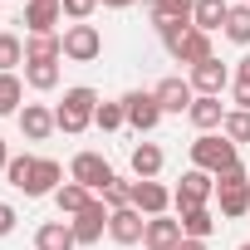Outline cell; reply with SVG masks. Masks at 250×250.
Segmentation results:
<instances>
[{"label":"cell","instance_id":"cell-14","mask_svg":"<svg viewBox=\"0 0 250 250\" xmlns=\"http://www.w3.org/2000/svg\"><path fill=\"white\" fill-rule=\"evenodd\" d=\"M187 235H182V221H172V216H152L147 221V230H143V245L147 250H177Z\"/></svg>","mask_w":250,"mask_h":250},{"label":"cell","instance_id":"cell-7","mask_svg":"<svg viewBox=\"0 0 250 250\" xmlns=\"http://www.w3.org/2000/svg\"><path fill=\"white\" fill-rule=\"evenodd\" d=\"M123 118H128V128H138V133H152L157 123L167 118L162 108H157V93H143V88H133V93H123Z\"/></svg>","mask_w":250,"mask_h":250},{"label":"cell","instance_id":"cell-34","mask_svg":"<svg viewBox=\"0 0 250 250\" xmlns=\"http://www.w3.org/2000/svg\"><path fill=\"white\" fill-rule=\"evenodd\" d=\"M59 5H64V15H69L74 25H83V20L98 10V0H59Z\"/></svg>","mask_w":250,"mask_h":250},{"label":"cell","instance_id":"cell-4","mask_svg":"<svg viewBox=\"0 0 250 250\" xmlns=\"http://www.w3.org/2000/svg\"><path fill=\"white\" fill-rule=\"evenodd\" d=\"M216 206H221L226 221H240L250 211V172L245 167H230V172L216 177Z\"/></svg>","mask_w":250,"mask_h":250},{"label":"cell","instance_id":"cell-32","mask_svg":"<svg viewBox=\"0 0 250 250\" xmlns=\"http://www.w3.org/2000/svg\"><path fill=\"white\" fill-rule=\"evenodd\" d=\"M123 123H128V118H123V98H118V103H98V113H93V128H103V133H118Z\"/></svg>","mask_w":250,"mask_h":250},{"label":"cell","instance_id":"cell-30","mask_svg":"<svg viewBox=\"0 0 250 250\" xmlns=\"http://www.w3.org/2000/svg\"><path fill=\"white\" fill-rule=\"evenodd\" d=\"M226 40H230V44H250V5H230V15H226Z\"/></svg>","mask_w":250,"mask_h":250},{"label":"cell","instance_id":"cell-25","mask_svg":"<svg viewBox=\"0 0 250 250\" xmlns=\"http://www.w3.org/2000/svg\"><path fill=\"white\" fill-rule=\"evenodd\" d=\"M88 201H93V191H88V187H79V182H64V187L54 191V206H59V216H79Z\"/></svg>","mask_w":250,"mask_h":250},{"label":"cell","instance_id":"cell-41","mask_svg":"<svg viewBox=\"0 0 250 250\" xmlns=\"http://www.w3.org/2000/svg\"><path fill=\"white\" fill-rule=\"evenodd\" d=\"M240 250H250V240H245V245H240Z\"/></svg>","mask_w":250,"mask_h":250},{"label":"cell","instance_id":"cell-33","mask_svg":"<svg viewBox=\"0 0 250 250\" xmlns=\"http://www.w3.org/2000/svg\"><path fill=\"white\" fill-rule=\"evenodd\" d=\"M103 206H108V211H123V206H133V182L113 177V182H108V191H103Z\"/></svg>","mask_w":250,"mask_h":250},{"label":"cell","instance_id":"cell-36","mask_svg":"<svg viewBox=\"0 0 250 250\" xmlns=\"http://www.w3.org/2000/svg\"><path fill=\"white\" fill-rule=\"evenodd\" d=\"M230 98H235V108H245V113H250V83H240V79H235V88H230Z\"/></svg>","mask_w":250,"mask_h":250},{"label":"cell","instance_id":"cell-12","mask_svg":"<svg viewBox=\"0 0 250 250\" xmlns=\"http://www.w3.org/2000/svg\"><path fill=\"white\" fill-rule=\"evenodd\" d=\"M226 83H230V69H226L216 54H211L206 64H196V69H191V88H196V93H211V98H221V93H226Z\"/></svg>","mask_w":250,"mask_h":250},{"label":"cell","instance_id":"cell-28","mask_svg":"<svg viewBox=\"0 0 250 250\" xmlns=\"http://www.w3.org/2000/svg\"><path fill=\"white\" fill-rule=\"evenodd\" d=\"M25 64V40L10 35V30H0V74H15Z\"/></svg>","mask_w":250,"mask_h":250},{"label":"cell","instance_id":"cell-16","mask_svg":"<svg viewBox=\"0 0 250 250\" xmlns=\"http://www.w3.org/2000/svg\"><path fill=\"white\" fill-rule=\"evenodd\" d=\"M226 103L221 98H211V93H196V103L187 108V118H191V128H201V133H216L221 128V123H226Z\"/></svg>","mask_w":250,"mask_h":250},{"label":"cell","instance_id":"cell-35","mask_svg":"<svg viewBox=\"0 0 250 250\" xmlns=\"http://www.w3.org/2000/svg\"><path fill=\"white\" fill-rule=\"evenodd\" d=\"M15 221H20V216H15V206H10V201H0V235H10V230H15Z\"/></svg>","mask_w":250,"mask_h":250},{"label":"cell","instance_id":"cell-6","mask_svg":"<svg viewBox=\"0 0 250 250\" xmlns=\"http://www.w3.org/2000/svg\"><path fill=\"white\" fill-rule=\"evenodd\" d=\"M113 177H118V172L108 167V157H103V152H79V157L69 162V182H79V187H88L93 196H103Z\"/></svg>","mask_w":250,"mask_h":250},{"label":"cell","instance_id":"cell-2","mask_svg":"<svg viewBox=\"0 0 250 250\" xmlns=\"http://www.w3.org/2000/svg\"><path fill=\"white\" fill-rule=\"evenodd\" d=\"M93 113H98V93L88 83H74V88H64V103L54 108V123H59V133L79 138L88 123H93Z\"/></svg>","mask_w":250,"mask_h":250},{"label":"cell","instance_id":"cell-26","mask_svg":"<svg viewBox=\"0 0 250 250\" xmlns=\"http://www.w3.org/2000/svg\"><path fill=\"white\" fill-rule=\"evenodd\" d=\"M20 103H25V79L20 74H0V118H20Z\"/></svg>","mask_w":250,"mask_h":250},{"label":"cell","instance_id":"cell-39","mask_svg":"<svg viewBox=\"0 0 250 250\" xmlns=\"http://www.w3.org/2000/svg\"><path fill=\"white\" fill-rule=\"evenodd\" d=\"M103 5H108V10H128L133 0H103Z\"/></svg>","mask_w":250,"mask_h":250},{"label":"cell","instance_id":"cell-1","mask_svg":"<svg viewBox=\"0 0 250 250\" xmlns=\"http://www.w3.org/2000/svg\"><path fill=\"white\" fill-rule=\"evenodd\" d=\"M157 35H162L167 54H172L177 64H187V69H196V64L211 59V35H201V30L187 25V20H167V25H157Z\"/></svg>","mask_w":250,"mask_h":250},{"label":"cell","instance_id":"cell-5","mask_svg":"<svg viewBox=\"0 0 250 250\" xmlns=\"http://www.w3.org/2000/svg\"><path fill=\"white\" fill-rule=\"evenodd\" d=\"M211 196H216V177L201 172V167H191V172H182V182L172 191V206H177V216H187V211H201Z\"/></svg>","mask_w":250,"mask_h":250},{"label":"cell","instance_id":"cell-19","mask_svg":"<svg viewBox=\"0 0 250 250\" xmlns=\"http://www.w3.org/2000/svg\"><path fill=\"white\" fill-rule=\"evenodd\" d=\"M128 162H133V177H138V182H157V172H162V162H167V157H162V147H157V143H138Z\"/></svg>","mask_w":250,"mask_h":250},{"label":"cell","instance_id":"cell-15","mask_svg":"<svg viewBox=\"0 0 250 250\" xmlns=\"http://www.w3.org/2000/svg\"><path fill=\"white\" fill-rule=\"evenodd\" d=\"M54 128H59V123H54V113H49L44 103H25V108H20V133H25V143H44Z\"/></svg>","mask_w":250,"mask_h":250},{"label":"cell","instance_id":"cell-38","mask_svg":"<svg viewBox=\"0 0 250 250\" xmlns=\"http://www.w3.org/2000/svg\"><path fill=\"white\" fill-rule=\"evenodd\" d=\"M177 250H206V240H182Z\"/></svg>","mask_w":250,"mask_h":250},{"label":"cell","instance_id":"cell-11","mask_svg":"<svg viewBox=\"0 0 250 250\" xmlns=\"http://www.w3.org/2000/svg\"><path fill=\"white\" fill-rule=\"evenodd\" d=\"M143 230H147V216H143L138 206H123V211H113V216H108V235H113L118 245H138V240H143Z\"/></svg>","mask_w":250,"mask_h":250},{"label":"cell","instance_id":"cell-20","mask_svg":"<svg viewBox=\"0 0 250 250\" xmlns=\"http://www.w3.org/2000/svg\"><path fill=\"white\" fill-rule=\"evenodd\" d=\"M226 15H230V5H226V0H196L191 25H196L201 35H216V30H226Z\"/></svg>","mask_w":250,"mask_h":250},{"label":"cell","instance_id":"cell-42","mask_svg":"<svg viewBox=\"0 0 250 250\" xmlns=\"http://www.w3.org/2000/svg\"><path fill=\"white\" fill-rule=\"evenodd\" d=\"M240 5H250V0H240Z\"/></svg>","mask_w":250,"mask_h":250},{"label":"cell","instance_id":"cell-17","mask_svg":"<svg viewBox=\"0 0 250 250\" xmlns=\"http://www.w3.org/2000/svg\"><path fill=\"white\" fill-rule=\"evenodd\" d=\"M59 20H64V5H59V0H30V5H25V25H30V35H54Z\"/></svg>","mask_w":250,"mask_h":250},{"label":"cell","instance_id":"cell-24","mask_svg":"<svg viewBox=\"0 0 250 250\" xmlns=\"http://www.w3.org/2000/svg\"><path fill=\"white\" fill-rule=\"evenodd\" d=\"M35 167H40V157L20 152V157H10V167H5V182H10L15 191H25V196H30V187H35Z\"/></svg>","mask_w":250,"mask_h":250},{"label":"cell","instance_id":"cell-23","mask_svg":"<svg viewBox=\"0 0 250 250\" xmlns=\"http://www.w3.org/2000/svg\"><path fill=\"white\" fill-rule=\"evenodd\" d=\"M25 83H30L35 93H49V88L59 83V59H54V64H44V59H25Z\"/></svg>","mask_w":250,"mask_h":250},{"label":"cell","instance_id":"cell-37","mask_svg":"<svg viewBox=\"0 0 250 250\" xmlns=\"http://www.w3.org/2000/svg\"><path fill=\"white\" fill-rule=\"evenodd\" d=\"M235 79H240V83H250V54H245V59L235 64Z\"/></svg>","mask_w":250,"mask_h":250},{"label":"cell","instance_id":"cell-27","mask_svg":"<svg viewBox=\"0 0 250 250\" xmlns=\"http://www.w3.org/2000/svg\"><path fill=\"white\" fill-rule=\"evenodd\" d=\"M191 10H196V0H152V25H167V20H187L191 25Z\"/></svg>","mask_w":250,"mask_h":250},{"label":"cell","instance_id":"cell-29","mask_svg":"<svg viewBox=\"0 0 250 250\" xmlns=\"http://www.w3.org/2000/svg\"><path fill=\"white\" fill-rule=\"evenodd\" d=\"M177 221H182V235H187V240H206V235L216 230V216H211L206 206H201V211H187V216H177Z\"/></svg>","mask_w":250,"mask_h":250},{"label":"cell","instance_id":"cell-10","mask_svg":"<svg viewBox=\"0 0 250 250\" xmlns=\"http://www.w3.org/2000/svg\"><path fill=\"white\" fill-rule=\"evenodd\" d=\"M157 108L162 113H187L191 103H196V88H191V79H182V74H167V79H157Z\"/></svg>","mask_w":250,"mask_h":250},{"label":"cell","instance_id":"cell-3","mask_svg":"<svg viewBox=\"0 0 250 250\" xmlns=\"http://www.w3.org/2000/svg\"><path fill=\"white\" fill-rule=\"evenodd\" d=\"M191 167H201V172L221 177V172L240 167V147H235L226 133H201V138L191 143Z\"/></svg>","mask_w":250,"mask_h":250},{"label":"cell","instance_id":"cell-8","mask_svg":"<svg viewBox=\"0 0 250 250\" xmlns=\"http://www.w3.org/2000/svg\"><path fill=\"white\" fill-rule=\"evenodd\" d=\"M98 54H103V35H98L93 25H69V30H64V59L93 64Z\"/></svg>","mask_w":250,"mask_h":250},{"label":"cell","instance_id":"cell-40","mask_svg":"<svg viewBox=\"0 0 250 250\" xmlns=\"http://www.w3.org/2000/svg\"><path fill=\"white\" fill-rule=\"evenodd\" d=\"M5 167H10V147H5V143H0V172H5Z\"/></svg>","mask_w":250,"mask_h":250},{"label":"cell","instance_id":"cell-21","mask_svg":"<svg viewBox=\"0 0 250 250\" xmlns=\"http://www.w3.org/2000/svg\"><path fill=\"white\" fill-rule=\"evenodd\" d=\"M64 187V167L54 162V157H40V167H35V187H30V196H54Z\"/></svg>","mask_w":250,"mask_h":250},{"label":"cell","instance_id":"cell-22","mask_svg":"<svg viewBox=\"0 0 250 250\" xmlns=\"http://www.w3.org/2000/svg\"><path fill=\"white\" fill-rule=\"evenodd\" d=\"M25 59H44V64L64 59V35H30L25 40Z\"/></svg>","mask_w":250,"mask_h":250},{"label":"cell","instance_id":"cell-13","mask_svg":"<svg viewBox=\"0 0 250 250\" xmlns=\"http://www.w3.org/2000/svg\"><path fill=\"white\" fill-rule=\"evenodd\" d=\"M133 206L152 221V216H167V206H172V191L162 187V182H133Z\"/></svg>","mask_w":250,"mask_h":250},{"label":"cell","instance_id":"cell-9","mask_svg":"<svg viewBox=\"0 0 250 250\" xmlns=\"http://www.w3.org/2000/svg\"><path fill=\"white\" fill-rule=\"evenodd\" d=\"M108 216H113V211L103 206V196H93V201L69 221V226H74V240H79V245H98V240H103V230H108Z\"/></svg>","mask_w":250,"mask_h":250},{"label":"cell","instance_id":"cell-18","mask_svg":"<svg viewBox=\"0 0 250 250\" xmlns=\"http://www.w3.org/2000/svg\"><path fill=\"white\" fill-rule=\"evenodd\" d=\"M35 250H79L74 226H69V221H44V226L35 230Z\"/></svg>","mask_w":250,"mask_h":250},{"label":"cell","instance_id":"cell-31","mask_svg":"<svg viewBox=\"0 0 250 250\" xmlns=\"http://www.w3.org/2000/svg\"><path fill=\"white\" fill-rule=\"evenodd\" d=\"M221 133H226L235 147H240V143H250V113H245V108H230V113H226V123H221Z\"/></svg>","mask_w":250,"mask_h":250}]
</instances>
